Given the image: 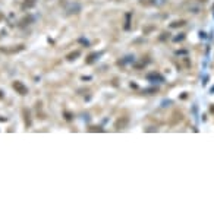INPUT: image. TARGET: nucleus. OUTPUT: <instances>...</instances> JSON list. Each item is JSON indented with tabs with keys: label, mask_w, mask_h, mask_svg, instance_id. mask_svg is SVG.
I'll list each match as a JSON object with an SVG mask.
<instances>
[{
	"label": "nucleus",
	"mask_w": 214,
	"mask_h": 215,
	"mask_svg": "<svg viewBox=\"0 0 214 215\" xmlns=\"http://www.w3.org/2000/svg\"><path fill=\"white\" fill-rule=\"evenodd\" d=\"M94 130H96V132H103V129H100L98 126H96V129H94V127H89V132H94Z\"/></svg>",
	"instance_id": "nucleus-11"
},
{
	"label": "nucleus",
	"mask_w": 214,
	"mask_h": 215,
	"mask_svg": "<svg viewBox=\"0 0 214 215\" xmlns=\"http://www.w3.org/2000/svg\"><path fill=\"white\" fill-rule=\"evenodd\" d=\"M210 113L214 116V104H211V105H210Z\"/></svg>",
	"instance_id": "nucleus-13"
},
{
	"label": "nucleus",
	"mask_w": 214,
	"mask_h": 215,
	"mask_svg": "<svg viewBox=\"0 0 214 215\" xmlns=\"http://www.w3.org/2000/svg\"><path fill=\"white\" fill-rule=\"evenodd\" d=\"M34 21V18L32 16H27V18H23L22 21H21V25L23 27V25H30V23Z\"/></svg>",
	"instance_id": "nucleus-7"
},
{
	"label": "nucleus",
	"mask_w": 214,
	"mask_h": 215,
	"mask_svg": "<svg viewBox=\"0 0 214 215\" xmlns=\"http://www.w3.org/2000/svg\"><path fill=\"white\" fill-rule=\"evenodd\" d=\"M147 79H148V81H158V82H163V81H164V78H163L160 73H157V72L148 73V75H147Z\"/></svg>",
	"instance_id": "nucleus-4"
},
{
	"label": "nucleus",
	"mask_w": 214,
	"mask_h": 215,
	"mask_svg": "<svg viewBox=\"0 0 214 215\" xmlns=\"http://www.w3.org/2000/svg\"><path fill=\"white\" fill-rule=\"evenodd\" d=\"M128 125H129V117L128 116H120L116 120L114 127L116 129H125V127H128Z\"/></svg>",
	"instance_id": "nucleus-2"
},
{
	"label": "nucleus",
	"mask_w": 214,
	"mask_h": 215,
	"mask_svg": "<svg viewBox=\"0 0 214 215\" xmlns=\"http://www.w3.org/2000/svg\"><path fill=\"white\" fill-rule=\"evenodd\" d=\"M126 16H128V22H129V18H131V15L128 13ZM125 29H129V23H126V25H125Z\"/></svg>",
	"instance_id": "nucleus-12"
},
{
	"label": "nucleus",
	"mask_w": 214,
	"mask_h": 215,
	"mask_svg": "<svg viewBox=\"0 0 214 215\" xmlns=\"http://www.w3.org/2000/svg\"><path fill=\"white\" fill-rule=\"evenodd\" d=\"M37 5V0H25V2L22 3V9H31Z\"/></svg>",
	"instance_id": "nucleus-5"
},
{
	"label": "nucleus",
	"mask_w": 214,
	"mask_h": 215,
	"mask_svg": "<svg viewBox=\"0 0 214 215\" xmlns=\"http://www.w3.org/2000/svg\"><path fill=\"white\" fill-rule=\"evenodd\" d=\"M185 40V34H180V35H176L175 38H173V41L175 42H180V41H183Z\"/></svg>",
	"instance_id": "nucleus-10"
},
{
	"label": "nucleus",
	"mask_w": 214,
	"mask_h": 215,
	"mask_svg": "<svg viewBox=\"0 0 214 215\" xmlns=\"http://www.w3.org/2000/svg\"><path fill=\"white\" fill-rule=\"evenodd\" d=\"M97 56H98L97 53H92V54H89V56H88V59H87V63H88V64H91L94 60H97Z\"/></svg>",
	"instance_id": "nucleus-9"
},
{
	"label": "nucleus",
	"mask_w": 214,
	"mask_h": 215,
	"mask_svg": "<svg viewBox=\"0 0 214 215\" xmlns=\"http://www.w3.org/2000/svg\"><path fill=\"white\" fill-rule=\"evenodd\" d=\"M79 54H81V53H79V51L76 50V51H74V53H69L66 59H67V60H75V59H76V57H78Z\"/></svg>",
	"instance_id": "nucleus-8"
},
{
	"label": "nucleus",
	"mask_w": 214,
	"mask_h": 215,
	"mask_svg": "<svg viewBox=\"0 0 214 215\" xmlns=\"http://www.w3.org/2000/svg\"><path fill=\"white\" fill-rule=\"evenodd\" d=\"M12 88H13L19 95H27V94H28V88L23 85L21 81H13V82H12Z\"/></svg>",
	"instance_id": "nucleus-1"
},
{
	"label": "nucleus",
	"mask_w": 214,
	"mask_h": 215,
	"mask_svg": "<svg viewBox=\"0 0 214 215\" xmlns=\"http://www.w3.org/2000/svg\"><path fill=\"white\" fill-rule=\"evenodd\" d=\"M22 114H23V122H25V126L27 127H31V113H30V108H23Z\"/></svg>",
	"instance_id": "nucleus-3"
},
{
	"label": "nucleus",
	"mask_w": 214,
	"mask_h": 215,
	"mask_svg": "<svg viewBox=\"0 0 214 215\" xmlns=\"http://www.w3.org/2000/svg\"><path fill=\"white\" fill-rule=\"evenodd\" d=\"M186 25V21L185 19H179V21H175L170 23V28H180V27H185Z\"/></svg>",
	"instance_id": "nucleus-6"
}]
</instances>
